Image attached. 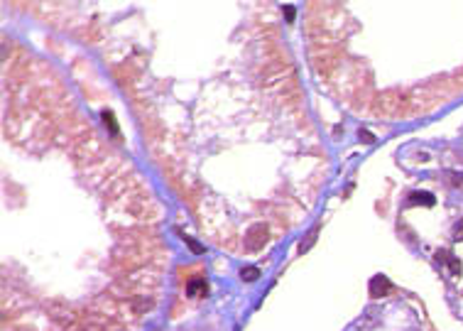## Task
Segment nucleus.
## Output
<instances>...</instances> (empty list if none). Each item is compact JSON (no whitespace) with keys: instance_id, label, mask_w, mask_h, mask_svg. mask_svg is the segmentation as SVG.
I'll return each mask as SVG.
<instances>
[{"instance_id":"6","label":"nucleus","mask_w":463,"mask_h":331,"mask_svg":"<svg viewBox=\"0 0 463 331\" xmlns=\"http://www.w3.org/2000/svg\"><path fill=\"white\" fill-rule=\"evenodd\" d=\"M100 118H103V123H106V128H108L113 135H118V123H115V115L110 113V110H103L100 113Z\"/></svg>"},{"instance_id":"7","label":"nucleus","mask_w":463,"mask_h":331,"mask_svg":"<svg viewBox=\"0 0 463 331\" xmlns=\"http://www.w3.org/2000/svg\"><path fill=\"white\" fill-rule=\"evenodd\" d=\"M240 277H243V282H255V280L260 277V270L253 267V265H248V267H243L240 270Z\"/></svg>"},{"instance_id":"12","label":"nucleus","mask_w":463,"mask_h":331,"mask_svg":"<svg viewBox=\"0 0 463 331\" xmlns=\"http://www.w3.org/2000/svg\"><path fill=\"white\" fill-rule=\"evenodd\" d=\"M360 140H365V143H373L375 138H373V135H370L368 130H360Z\"/></svg>"},{"instance_id":"10","label":"nucleus","mask_w":463,"mask_h":331,"mask_svg":"<svg viewBox=\"0 0 463 331\" xmlns=\"http://www.w3.org/2000/svg\"><path fill=\"white\" fill-rule=\"evenodd\" d=\"M184 241L189 243V248H191V253H196V255H201V253H204V245H198V243L194 241V238H184Z\"/></svg>"},{"instance_id":"11","label":"nucleus","mask_w":463,"mask_h":331,"mask_svg":"<svg viewBox=\"0 0 463 331\" xmlns=\"http://www.w3.org/2000/svg\"><path fill=\"white\" fill-rule=\"evenodd\" d=\"M285 17H287L289 22L294 20V5H285Z\"/></svg>"},{"instance_id":"9","label":"nucleus","mask_w":463,"mask_h":331,"mask_svg":"<svg viewBox=\"0 0 463 331\" xmlns=\"http://www.w3.org/2000/svg\"><path fill=\"white\" fill-rule=\"evenodd\" d=\"M453 241L456 243H461L463 241V219L456 223V228H453Z\"/></svg>"},{"instance_id":"8","label":"nucleus","mask_w":463,"mask_h":331,"mask_svg":"<svg viewBox=\"0 0 463 331\" xmlns=\"http://www.w3.org/2000/svg\"><path fill=\"white\" fill-rule=\"evenodd\" d=\"M316 233H319V226H314V228L309 231L307 238L299 243V253H304V250H309V248H311V243H314V238H316Z\"/></svg>"},{"instance_id":"4","label":"nucleus","mask_w":463,"mask_h":331,"mask_svg":"<svg viewBox=\"0 0 463 331\" xmlns=\"http://www.w3.org/2000/svg\"><path fill=\"white\" fill-rule=\"evenodd\" d=\"M209 292V282L204 277H194L187 282V297H198V295H206Z\"/></svg>"},{"instance_id":"1","label":"nucleus","mask_w":463,"mask_h":331,"mask_svg":"<svg viewBox=\"0 0 463 331\" xmlns=\"http://www.w3.org/2000/svg\"><path fill=\"white\" fill-rule=\"evenodd\" d=\"M265 241H267V228H265V223H255L253 228L245 233V250H248V253H257V250L265 245Z\"/></svg>"},{"instance_id":"3","label":"nucleus","mask_w":463,"mask_h":331,"mask_svg":"<svg viewBox=\"0 0 463 331\" xmlns=\"http://www.w3.org/2000/svg\"><path fill=\"white\" fill-rule=\"evenodd\" d=\"M407 201L412 206H434L436 204V197L431 191H412L407 197Z\"/></svg>"},{"instance_id":"5","label":"nucleus","mask_w":463,"mask_h":331,"mask_svg":"<svg viewBox=\"0 0 463 331\" xmlns=\"http://www.w3.org/2000/svg\"><path fill=\"white\" fill-rule=\"evenodd\" d=\"M436 260H446V265H449V270H451L453 275H458V272H461V260H458V258H453L451 253H449V250H439V253H436Z\"/></svg>"},{"instance_id":"2","label":"nucleus","mask_w":463,"mask_h":331,"mask_svg":"<svg viewBox=\"0 0 463 331\" xmlns=\"http://www.w3.org/2000/svg\"><path fill=\"white\" fill-rule=\"evenodd\" d=\"M390 292H392V282H390L385 275H375L373 280H370V297L373 299L385 297Z\"/></svg>"}]
</instances>
